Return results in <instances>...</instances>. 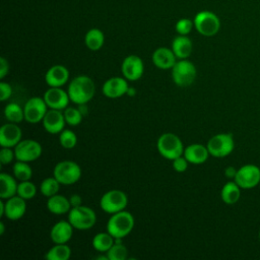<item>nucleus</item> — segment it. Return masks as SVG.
<instances>
[{
    "label": "nucleus",
    "mask_w": 260,
    "mask_h": 260,
    "mask_svg": "<svg viewBox=\"0 0 260 260\" xmlns=\"http://www.w3.org/2000/svg\"><path fill=\"white\" fill-rule=\"evenodd\" d=\"M49 109L63 111L68 107L70 102L68 92L61 87H50L43 95Z\"/></svg>",
    "instance_id": "15"
},
{
    "label": "nucleus",
    "mask_w": 260,
    "mask_h": 260,
    "mask_svg": "<svg viewBox=\"0 0 260 260\" xmlns=\"http://www.w3.org/2000/svg\"><path fill=\"white\" fill-rule=\"evenodd\" d=\"M122 239H115V243L108 250L107 256L109 260H126L128 257L127 248L121 243Z\"/></svg>",
    "instance_id": "32"
},
{
    "label": "nucleus",
    "mask_w": 260,
    "mask_h": 260,
    "mask_svg": "<svg viewBox=\"0 0 260 260\" xmlns=\"http://www.w3.org/2000/svg\"><path fill=\"white\" fill-rule=\"evenodd\" d=\"M4 210H5V202L2 200H0V216L4 215Z\"/></svg>",
    "instance_id": "44"
},
{
    "label": "nucleus",
    "mask_w": 260,
    "mask_h": 260,
    "mask_svg": "<svg viewBox=\"0 0 260 260\" xmlns=\"http://www.w3.org/2000/svg\"><path fill=\"white\" fill-rule=\"evenodd\" d=\"M68 79L69 71L61 64L51 66L45 74V81L50 87H61L67 83Z\"/></svg>",
    "instance_id": "18"
},
{
    "label": "nucleus",
    "mask_w": 260,
    "mask_h": 260,
    "mask_svg": "<svg viewBox=\"0 0 260 260\" xmlns=\"http://www.w3.org/2000/svg\"><path fill=\"white\" fill-rule=\"evenodd\" d=\"M60 183L58 182V180L53 176V177H48V178H45L41 185H40V190H41V193L49 198L55 194L58 193L59 189H60Z\"/></svg>",
    "instance_id": "33"
},
{
    "label": "nucleus",
    "mask_w": 260,
    "mask_h": 260,
    "mask_svg": "<svg viewBox=\"0 0 260 260\" xmlns=\"http://www.w3.org/2000/svg\"><path fill=\"white\" fill-rule=\"evenodd\" d=\"M85 46L91 51L100 50L105 43V36L104 32L99 28H91L89 29L84 37Z\"/></svg>",
    "instance_id": "27"
},
{
    "label": "nucleus",
    "mask_w": 260,
    "mask_h": 260,
    "mask_svg": "<svg viewBox=\"0 0 260 260\" xmlns=\"http://www.w3.org/2000/svg\"><path fill=\"white\" fill-rule=\"evenodd\" d=\"M73 229L69 220H59L52 226L50 238L55 244H66L72 238Z\"/></svg>",
    "instance_id": "21"
},
{
    "label": "nucleus",
    "mask_w": 260,
    "mask_h": 260,
    "mask_svg": "<svg viewBox=\"0 0 260 260\" xmlns=\"http://www.w3.org/2000/svg\"><path fill=\"white\" fill-rule=\"evenodd\" d=\"M235 182L242 189H252L260 182V169L255 165H245L236 174Z\"/></svg>",
    "instance_id": "12"
},
{
    "label": "nucleus",
    "mask_w": 260,
    "mask_h": 260,
    "mask_svg": "<svg viewBox=\"0 0 260 260\" xmlns=\"http://www.w3.org/2000/svg\"><path fill=\"white\" fill-rule=\"evenodd\" d=\"M5 232V225H4V222L1 221L0 222V235H3Z\"/></svg>",
    "instance_id": "45"
},
{
    "label": "nucleus",
    "mask_w": 260,
    "mask_h": 260,
    "mask_svg": "<svg viewBox=\"0 0 260 260\" xmlns=\"http://www.w3.org/2000/svg\"><path fill=\"white\" fill-rule=\"evenodd\" d=\"M172 166H173V169L178 172V173H184L187 168H188V164L189 161L186 159V157L184 155H181L179 157H176L175 159L172 160Z\"/></svg>",
    "instance_id": "39"
},
{
    "label": "nucleus",
    "mask_w": 260,
    "mask_h": 260,
    "mask_svg": "<svg viewBox=\"0 0 260 260\" xmlns=\"http://www.w3.org/2000/svg\"><path fill=\"white\" fill-rule=\"evenodd\" d=\"M23 110L24 120L30 124H38L43 121L49 108L44 98L32 96L26 101Z\"/></svg>",
    "instance_id": "11"
},
{
    "label": "nucleus",
    "mask_w": 260,
    "mask_h": 260,
    "mask_svg": "<svg viewBox=\"0 0 260 260\" xmlns=\"http://www.w3.org/2000/svg\"><path fill=\"white\" fill-rule=\"evenodd\" d=\"M16 178L6 173L0 174V197L1 199H8L17 194L18 184Z\"/></svg>",
    "instance_id": "25"
},
{
    "label": "nucleus",
    "mask_w": 260,
    "mask_h": 260,
    "mask_svg": "<svg viewBox=\"0 0 260 260\" xmlns=\"http://www.w3.org/2000/svg\"><path fill=\"white\" fill-rule=\"evenodd\" d=\"M193 26H194V21H192L189 18H181L177 21L175 28L179 35L187 36L192 30Z\"/></svg>",
    "instance_id": "37"
},
{
    "label": "nucleus",
    "mask_w": 260,
    "mask_h": 260,
    "mask_svg": "<svg viewBox=\"0 0 260 260\" xmlns=\"http://www.w3.org/2000/svg\"><path fill=\"white\" fill-rule=\"evenodd\" d=\"M237 171H238V170H236L234 167H228V168H225V170H224V176H225L226 178H230V179H232V178L235 179L236 174H237Z\"/></svg>",
    "instance_id": "43"
},
{
    "label": "nucleus",
    "mask_w": 260,
    "mask_h": 260,
    "mask_svg": "<svg viewBox=\"0 0 260 260\" xmlns=\"http://www.w3.org/2000/svg\"><path fill=\"white\" fill-rule=\"evenodd\" d=\"M37 194V187L36 185L30 182V180L27 181H20L17 187V195L21 198L28 200L36 196Z\"/></svg>",
    "instance_id": "34"
},
{
    "label": "nucleus",
    "mask_w": 260,
    "mask_h": 260,
    "mask_svg": "<svg viewBox=\"0 0 260 260\" xmlns=\"http://www.w3.org/2000/svg\"><path fill=\"white\" fill-rule=\"evenodd\" d=\"M210 155L214 157L228 156L235 147L233 135L230 133H219L212 136L206 144Z\"/></svg>",
    "instance_id": "8"
},
{
    "label": "nucleus",
    "mask_w": 260,
    "mask_h": 260,
    "mask_svg": "<svg viewBox=\"0 0 260 260\" xmlns=\"http://www.w3.org/2000/svg\"><path fill=\"white\" fill-rule=\"evenodd\" d=\"M68 220L75 230L86 231L95 224L96 214L93 209L81 204L70 209L68 212Z\"/></svg>",
    "instance_id": "4"
},
{
    "label": "nucleus",
    "mask_w": 260,
    "mask_h": 260,
    "mask_svg": "<svg viewBox=\"0 0 260 260\" xmlns=\"http://www.w3.org/2000/svg\"><path fill=\"white\" fill-rule=\"evenodd\" d=\"M59 142L63 148L71 149V148L75 147V145L77 143V136L72 130L64 129L60 132Z\"/></svg>",
    "instance_id": "35"
},
{
    "label": "nucleus",
    "mask_w": 260,
    "mask_h": 260,
    "mask_svg": "<svg viewBox=\"0 0 260 260\" xmlns=\"http://www.w3.org/2000/svg\"><path fill=\"white\" fill-rule=\"evenodd\" d=\"M156 147L158 153L170 160L183 155L184 145L181 138L174 133H164L157 138Z\"/></svg>",
    "instance_id": "3"
},
{
    "label": "nucleus",
    "mask_w": 260,
    "mask_h": 260,
    "mask_svg": "<svg viewBox=\"0 0 260 260\" xmlns=\"http://www.w3.org/2000/svg\"><path fill=\"white\" fill-rule=\"evenodd\" d=\"M240 189H241V187L235 181L234 182L230 181V182L225 183L220 191L221 200L225 204H229V205L235 204L240 199V196H241Z\"/></svg>",
    "instance_id": "26"
},
{
    "label": "nucleus",
    "mask_w": 260,
    "mask_h": 260,
    "mask_svg": "<svg viewBox=\"0 0 260 260\" xmlns=\"http://www.w3.org/2000/svg\"><path fill=\"white\" fill-rule=\"evenodd\" d=\"M5 118L12 123H20L24 119V110L16 103H10L4 108Z\"/></svg>",
    "instance_id": "30"
},
{
    "label": "nucleus",
    "mask_w": 260,
    "mask_h": 260,
    "mask_svg": "<svg viewBox=\"0 0 260 260\" xmlns=\"http://www.w3.org/2000/svg\"><path fill=\"white\" fill-rule=\"evenodd\" d=\"M26 211L25 199L21 198L17 194L6 199L5 201V210L4 216L10 220L20 219Z\"/></svg>",
    "instance_id": "19"
},
{
    "label": "nucleus",
    "mask_w": 260,
    "mask_h": 260,
    "mask_svg": "<svg viewBox=\"0 0 260 260\" xmlns=\"http://www.w3.org/2000/svg\"><path fill=\"white\" fill-rule=\"evenodd\" d=\"M13 148L16 160L26 162L38 159L43 152L41 143L32 139H21Z\"/></svg>",
    "instance_id": "10"
},
{
    "label": "nucleus",
    "mask_w": 260,
    "mask_h": 260,
    "mask_svg": "<svg viewBox=\"0 0 260 260\" xmlns=\"http://www.w3.org/2000/svg\"><path fill=\"white\" fill-rule=\"evenodd\" d=\"M193 45L187 36L179 35L172 42V50L177 59H187L192 53Z\"/></svg>",
    "instance_id": "24"
},
{
    "label": "nucleus",
    "mask_w": 260,
    "mask_h": 260,
    "mask_svg": "<svg viewBox=\"0 0 260 260\" xmlns=\"http://www.w3.org/2000/svg\"><path fill=\"white\" fill-rule=\"evenodd\" d=\"M63 114L65 117V121L70 126H77L82 121V113L79 109L73 107H67L63 110Z\"/></svg>",
    "instance_id": "36"
},
{
    "label": "nucleus",
    "mask_w": 260,
    "mask_h": 260,
    "mask_svg": "<svg viewBox=\"0 0 260 260\" xmlns=\"http://www.w3.org/2000/svg\"><path fill=\"white\" fill-rule=\"evenodd\" d=\"M129 89L128 80L125 77H111L107 79L103 86H102V92L105 96L109 99H118L122 95L126 94Z\"/></svg>",
    "instance_id": "14"
},
{
    "label": "nucleus",
    "mask_w": 260,
    "mask_h": 260,
    "mask_svg": "<svg viewBox=\"0 0 260 260\" xmlns=\"http://www.w3.org/2000/svg\"><path fill=\"white\" fill-rule=\"evenodd\" d=\"M81 168L73 160H62L56 164L53 170V176L61 185H72L81 178Z\"/></svg>",
    "instance_id": "5"
},
{
    "label": "nucleus",
    "mask_w": 260,
    "mask_h": 260,
    "mask_svg": "<svg viewBox=\"0 0 260 260\" xmlns=\"http://www.w3.org/2000/svg\"><path fill=\"white\" fill-rule=\"evenodd\" d=\"M151 60L155 67L162 70H168L173 68L177 62V57L172 49L167 47H159L152 53Z\"/></svg>",
    "instance_id": "20"
},
{
    "label": "nucleus",
    "mask_w": 260,
    "mask_h": 260,
    "mask_svg": "<svg viewBox=\"0 0 260 260\" xmlns=\"http://www.w3.org/2000/svg\"><path fill=\"white\" fill-rule=\"evenodd\" d=\"M115 243L114 237L108 232H102L96 234L92 239V247L95 251L107 253L108 250Z\"/></svg>",
    "instance_id": "28"
},
{
    "label": "nucleus",
    "mask_w": 260,
    "mask_h": 260,
    "mask_svg": "<svg viewBox=\"0 0 260 260\" xmlns=\"http://www.w3.org/2000/svg\"><path fill=\"white\" fill-rule=\"evenodd\" d=\"M22 137V132L16 123H6L0 128V145L2 147H14Z\"/></svg>",
    "instance_id": "17"
},
{
    "label": "nucleus",
    "mask_w": 260,
    "mask_h": 260,
    "mask_svg": "<svg viewBox=\"0 0 260 260\" xmlns=\"http://www.w3.org/2000/svg\"><path fill=\"white\" fill-rule=\"evenodd\" d=\"M69 200H70V203H71V206H72V207L79 206V205H81V202H82V199H81V197H80L78 194L72 195V196L69 198Z\"/></svg>",
    "instance_id": "42"
},
{
    "label": "nucleus",
    "mask_w": 260,
    "mask_h": 260,
    "mask_svg": "<svg viewBox=\"0 0 260 260\" xmlns=\"http://www.w3.org/2000/svg\"><path fill=\"white\" fill-rule=\"evenodd\" d=\"M135 88L134 87H129L128 91H127V94H130V95H134L135 94Z\"/></svg>",
    "instance_id": "46"
},
{
    "label": "nucleus",
    "mask_w": 260,
    "mask_h": 260,
    "mask_svg": "<svg viewBox=\"0 0 260 260\" xmlns=\"http://www.w3.org/2000/svg\"><path fill=\"white\" fill-rule=\"evenodd\" d=\"M71 256V249L66 244H55L45 255L47 260H68Z\"/></svg>",
    "instance_id": "29"
},
{
    "label": "nucleus",
    "mask_w": 260,
    "mask_h": 260,
    "mask_svg": "<svg viewBox=\"0 0 260 260\" xmlns=\"http://www.w3.org/2000/svg\"><path fill=\"white\" fill-rule=\"evenodd\" d=\"M128 204L127 195L118 189L110 190L103 194L100 200L101 208L110 214L124 210Z\"/></svg>",
    "instance_id": "9"
},
{
    "label": "nucleus",
    "mask_w": 260,
    "mask_h": 260,
    "mask_svg": "<svg viewBox=\"0 0 260 260\" xmlns=\"http://www.w3.org/2000/svg\"><path fill=\"white\" fill-rule=\"evenodd\" d=\"M259 239H260V232H259Z\"/></svg>",
    "instance_id": "47"
},
{
    "label": "nucleus",
    "mask_w": 260,
    "mask_h": 260,
    "mask_svg": "<svg viewBox=\"0 0 260 260\" xmlns=\"http://www.w3.org/2000/svg\"><path fill=\"white\" fill-rule=\"evenodd\" d=\"M67 92L70 102L78 106L85 105L92 100L95 92V85L89 76L79 75L70 81Z\"/></svg>",
    "instance_id": "1"
},
{
    "label": "nucleus",
    "mask_w": 260,
    "mask_h": 260,
    "mask_svg": "<svg viewBox=\"0 0 260 260\" xmlns=\"http://www.w3.org/2000/svg\"><path fill=\"white\" fill-rule=\"evenodd\" d=\"M15 158L14 150L11 147H2L0 150V161L2 165H8Z\"/></svg>",
    "instance_id": "38"
},
{
    "label": "nucleus",
    "mask_w": 260,
    "mask_h": 260,
    "mask_svg": "<svg viewBox=\"0 0 260 260\" xmlns=\"http://www.w3.org/2000/svg\"><path fill=\"white\" fill-rule=\"evenodd\" d=\"M183 155L186 157L189 164L201 165L207 160L210 153L206 145H203L200 143H193L188 145L184 149Z\"/></svg>",
    "instance_id": "22"
},
{
    "label": "nucleus",
    "mask_w": 260,
    "mask_h": 260,
    "mask_svg": "<svg viewBox=\"0 0 260 260\" xmlns=\"http://www.w3.org/2000/svg\"><path fill=\"white\" fill-rule=\"evenodd\" d=\"M193 21L196 30L204 37L215 36L220 28V20L218 16L209 10L198 12Z\"/></svg>",
    "instance_id": "7"
},
{
    "label": "nucleus",
    "mask_w": 260,
    "mask_h": 260,
    "mask_svg": "<svg viewBox=\"0 0 260 260\" xmlns=\"http://www.w3.org/2000/svg\"><path fill=\"white\" fill-rule=\"evenodd\" d=\"M121 71L128 81L138 80L144 72V64L142 59L137 55H129L124 58Z\"/></svg>",
    "instance_id": "13"
},
{
    "label": "nucleus",
    "mask_w": 260,
    "mask_h": 260,
    "mask_svg": "<svg viewBox=\"0 0 260 260\" xmlns=\"http://www.w3.org/2000/svg\"><path fill=\"white\" fill-rule=\"evenodd\" d=\"M46 206L51 213L56 215H62V214L68 213L72 208L70 200L58 193L48 198Z\"/></svg>",
    "instance_id": "23"
},
{
    "label": "nucleus",
    "mask_w": 260,
    "mask_h": 260,
    "mask_svg": "<svg viewBox=\"0 0 260 260\" xmlns=\"http://www.w3.org/2000/svg\"><path fill=\"white\" fill-rule=\"evenodd\" d=\"M44 129L50 134H60L65 129V117L62 111L49 109L46 113L43 121Z\"/></svg>",
    "instance_id": "16"
},
{
    "label": "nucleus",
    "mask_w": 260,
    "mask_h": 260,
    "mask_svg": "<svg viewBox=\"0 0 260 260\" xmlns=\"http://www.w3.org/2000/svg\"><path fill=\"white\" fill-rule=\"evenodd\" d=\"M133 215L125 210L113 213L107 222V232L110 233L114 239H123L128 236L134 228Z\"/></svg>",
    "instance_id": "2"
},
{
    "label": "nucleus",
    "mask_w": 260,
    "mask_h": 260,
    "mask_svg": "<svg viewBox=\"0 0 260 260\" xmlns=\"http://www.w3.org/2000/svg\"><path fill=\"white\" fill-rule=\"evenodd\" d=\"M8 71H9V63L4 57H1L0 58V78L3 79L8 74Z\"/></svg>",
    "instance_id": "41"
},
{
    "label": "nucleus",
    "mask_w": 260,
    "mask_h": 260,
    "mask_svg": "<svg viewBox=\"0 0 260 260\" xmlns=\"http://www.w3.org/2000/svg\"><path fill=\"white\" fill-rule=\"evenodd\" d=\"M171 70L173 81L181 87L191 85L197 76L195 65L188 59H179Z\"/></svg>",
    "instance_id": "6"
},
{
    "label": "nucleus",
    "mask_w": 260,
    "mask_h": 260,
    "mask_svg": "<svg viewBox=\"0 0 260 260\" xmlns=\"http://www.w3.org/2000/svg\"><path fill=\"white\" fill-rule=\"evenodd\" d=\"M12 94V87L9 83L2 81L0 83V101L5 102L7 101Z\"/></svg>",
    "instance_id": "40"
},
{
    "label": "nucleus",
    "mask_w": 260,
    "mask_h": 260,
    "mask_svg": "<svg viewBox=\"0 0 260 260\" xmlns=\"http://www.w3.org/2000/svg\"><path fill=\"white\" fill-rule=\"evenodd\" d=\"M13 176L18 181H27L30 180L32 176V169L26 161L16 160L12 166Z\"/></svg>",
    "instance_id": "31"
}]
</instances>
